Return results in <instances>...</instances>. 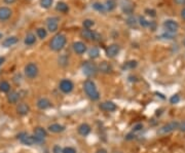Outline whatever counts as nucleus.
Segmentation results:
<instances>
[{
  "mask_svg": "<svg viewBox=\"0 0 185 153\" xmlns=\"http://www.w3.org/2000/svg\"><path fill=\"white\" fill-rule=\"evenodd\" d=\"M83 89H84V91H86V96H88L91 100H92V101H98V100L100 99L99 91H98L95 82L92 80H91V79H88V80L84 81Z\"/></svg>",
  "mask_w": 185,
  "mask_h": 153,
  "instance_id": "nucleus-1",
  "label": "nucleus"
},
{
  "mask_svg": "<svg viewBox=\"0 0 185 153\" xmlns=\"http://www.w3.org/2000/svg\"><path fill=\"white\" fill-rule=\"evenodd\" d=\"M179 102H180V97H179V95H174V96L171 97V99H170L171 104H178Z\"/></svg>",
  "mask_w": 185,
  "mask_h": 153,
  "instance_id": "nucleus-37",
  "label": "nucleus"
},
{
  "mask_svg": "<svg viewBox=\"0 0 185 153\" xmlns=\"http://www.w3.org/2000/svg\"><path fill=\"white\" fill-rule=\"evenodd\" d=\"M145 14H146L147 15H149V17H151V18L156 17V12H155L154 9H149V8L145 9Z\"/></svg>",
  "mask_w": 185,
  "mask_h": 153,
  "instance_id": "nucleus-39",
  "label": "nucleus"
},
{
  "mask_svg": "<svg viewBox=\"0 0 185 153\" xmlns=\"http://www.w3.org/2000/svg\"><path fill=\"white\" fill-rule=\"evenodd\" d=\"M2 37H3V35H2V34H1V33H0V39H1Z\"/></svg>",
  "mask_w": 185,
  "mask_h": 153,
  "instance_id": "nucleus-49",
  "label": "nucleus"
},
{
  "mask_svg": "<svg viewBox=\"0 0 185 153\" xmlns=\"http://www.w3.org/2000/svg\"><path fill=\"white\" fill-rule=\"evenodd\" d=\"M64 130H65V126H63L62 125H59V123H54V125H51L49 126V131L54 134L62 133Z\"/></svg>",
  "mask_w": 185,
  "mask_h": 153,
  "instance_id": "nucleus-21",
  "label": "nucleus"
},
{
  "mask_svg": "<svg viewBox=\"0 0 185 153\" xmlns=\"http://www.w3.org/2000/svg\"><path fill=\"white\" fill-rule=\"evenodd\" d=\"M62 153H76V150L72 148V147H65L62 150Z\"/></svg>",
  "mask_w": 185,
  "mask_h": 153,
  "instance_id": "nucleus-40",
  "label": "nucleus"
},
{
  "mask_svg": "<svg viewBox=\"0 0 185 153\" xmlns=\"http://www.w3.org/2000/svg\"><path fill=\"white\" fill-rule=\"evenodd\" d=\"M73 49L77 55H82L86 52V45L81 41H76L73 43Z\"/></svg>",
  "mask_w": 185,
  "mask_h": 153,
  "instance_id": "nucleus-14",
  "label": "nucleus"
},
{
  "mask_svg": "<svg viewBox=\"0 0 185 153\" xmlns=\"http://www.w3.org/2000/svg\"><path fill=\"white\" fill-rule=\"evenodd\" d=\"M12 15V12L9 7L6 6H1L0 7V21L1 22H4V21H7L10 19Z\"/></svg>",
  "mask_w": 185,
  "mask_h": 153,
  "instance_id": "nucleus-12",
  "label": "nucleus"
},
{
  "mask_svg": "<svg viewBox=\"0 0 185 153\" xmlns=\"http://www.w3.org/2000/svg\"><path fill=\"white\" fill-rule=\"evenodd\" d=\"M66 42H67V38H66L64 34H57L51 40L49 46H51V48L54 52H60L64 48V46L66 45Z\"/></svg>",
  "mask_w": 185,
  "mask_h": 153,
  "instance_id": "nucleus-2",
  "label": "nucleus"
},
{
  "mask_svg": "<svg viewBox=\"0 0 185 153\" xmlns=\"http://www.w3.org/2000/svg\"><path fill=\"white\" fill-rule=\"evenodd\" d=\"M126 23H128V25L131 26V27H135V26L137 25V20L135 19L134 17H130L128 21H126Z\"/></svg>",
  "mask_w": 185,
  "mask_h": 153,
  "instance_id": "nucleus-38",
  "label": "nucleus"
},
{
  "mask_svg": "<svg viewBox=\"0 0 185 153\" xmlns=\"http://www.w3.org/2000/svg\"><path fill=\"white\" fill-rule=\"evenodd\" d=\"M119 52V46L117 44H111L106 48V56L108 58H114Z\"/></svg>",
  "mask_w": 185,
  "mask_h": 153,
  "instance_id": "nucleus-13",
  "label": "nucleus"
},
{
  "mask_svg": "<svg viewBox=\"0 0 185 153\" xmlns=\"http://www.w3.org/2000/svg\"><path fill=\"white\" fill-rule=\"evenodd\" d=\"M160 37L163 38V39H174V37H175V33L165 32L163 34H162V36H160Z\"/></svg>",
  "mask_w": 185,
  "mask_h": 153,
  "instance_id": "nucleus-36",
  "label": "nucleus"
},
{
  "mask_svg": "<svg viewBox=\"0 0 185 153\" xmlns=\"http://www.w3.org/2000/svg\"><path fill=\"white\" fill-rule=\"evenodd\" d=\"M121 8L123 12L126 15H132L134 12V5L130 0H121Z\"/></svg>",
  "mask_w": 185,
  "mask_h": 153,
  "instance_id": "nucleus-11",
  "label": "nucleus"
},
{
  "mask_svg": "<svg viewBox=\"0 0 185 153\" xmlns=\"http://www.w3.org/2000/svg\"><path fill=\"white\" fill-rule=\"evenodd\" d=\"M177 5H185V0H174Z\"/></svg>",
  "mask_w": 185,
  "mask_h": 153,
  "instance_id": "nucleus-43",
  "label": "nucleus"
},
{
  "mask_svg": "<svg viewBox=\"0 0 185 153\" xmlns=\"http://www.w3.org/2000/svg\"><path fill=\"white\" fill-rule=\"evenodd\" d=\"M18 99H20V94H18V91H10L8 94V96H7V101L9 103H12V104L18 103Z\"/></svg>",
  "mask_w": 185,
  "mask_h": 153,
  "instance_id": "nucleus-23",
  "label": "nucleus"
},
{
  "mask_svg": "<svg viewBox=\"0 0 185 153\" xmlns=\"http://www.w3.org/2000/svg\"><path fill=\"white\" fill-rule=\"evenodd\" d=\"M25 74L28 78L33 79L38 75V67L34 63H29L25 67Z\"/></svg>",
  "mask_w": 185,
  "mask_h": 153,
  "instance_id": "nucleus-7",
  "label": "nucleus"
},
{
  "mask_svg": "<svg viewBox=\"0 0 185 153\" xmlns=\"http://www.w3.org/2000/svg\"><path fill=\"white\" fill-rule=\"evenodd\" d=\"M100 55V51L98 47H92L91 49L89 51V56L91 59H97Z\"/></svg>",
  "mask_w": 185,
  "mask_h": 153,
  "instance_id": "nucleus-28",
  "label": "nucleus"
},
{
  "mask_svg": "<svg viewBox=\"0 0 185 153\" xmlns=\"http://www.w3.org/2000/svg\"><path fill=\"white\" fill-rule=\"evenodd\" d=\"M143 128V125H141V123H139V125H136L134 126V128H133V131H138L140 130H142Z\"/></svg>",
  "mask_w": 185,
  "mask_h": 153,
  "instance_id": "nucleus-41",
  "label": "nucleus"
},
{
  "mask_svg": "<svg viewBox=\"0 0 185 153\" xmlns=\"http://www.w3.org/2000/svg\"><path fill=\"white\" fill-rule=\"evenodd\" d=\"M54 0H40V5L43 8H49L52 4Z\"/></svg>",
  "mask_w": 185,
  "mask_h": 153,
  "instance_id": "nucleus-32",
  "label": "nucleus"
},
{
  "mask_svg": "<svg viewBox=\"0 0 185 153\" xmlns=\"http://www.w3.org/2000/svg\"><path fill=\"white\" fill-rule=\"evenodd\" d=\"M81 69H82L83 74L86 76H88V77H92V76L96 75L98 72L97 66L92 62H84L82 64Z\"/></svg>",
  "mask_w": 185,
  "mask_h": 153,
  "instance_id": "nucleus-5",
  "label": "nucleus"
},
{
  "mask_svg": "<svg viewBox=\"0 0 185 153\" xmlns=\"http://www.w3.org/2000/svg\"><path fill=\"white\" fill-rule=\"evenodd\" d=\"M46 26L47 30L49 32H56L59 28V19L55 17H51L46 20Z\"/></svg>",
  "mask_w": 185,
  "mask_h": 153,
  "instance_id": "nucleus-10",
  "label": "nucleus"
},
{
  "mask_svg": "<svg viewBox=\"0 0 185 153\" xmlns=\"http://www.w3.org/2000/svg\"><path fill=\"white\" fill-rule=\"evenodd\" d=\"M137 65H138V63H137V61H129V62H126L123 64V70H129V69H134V68L137 67Z\"/></svg>",
  "mask_w": 185,
  "mask_h": 153,
  "instance_id": "nucleus-26",
  "label": "nucleus"
},
{
  "mask_svg": "<svg viewBox=\"0 0 185 153\" xmlns=\"http://www.w3.org/2000/svg\"><path fill=\"white\" fill-rule=\"evenodd\" d=\"M78 133L79 135H81V136H88V135L91 133V126L89 125H86V123H82V125H80L78 126Z\"/></svg>",
  "mask_w": 185,
  "mask_h": 153,
  "instance_id": "nucleus-22",
  "label": "nucleus"
},
{
  "mask_svg": "<svg viewBox=\"0 0 185 153\" xmlns=\"http://www.w3.org/2000/svg\"><path fill=\"white\" fill-rule=\"evenodd\" d=\"M116 7V1L115 0H107L106 4H105V8L106 12H111Z\"/></svg>",
  "mask_w": 185,
  "mask_h": 153,
  "instance_id": "nucleus-27",
  "label": "nucleus"
},
{
  "mask_svg": "<svg viewBox=\"0 0 185 153\" xmlns=\"http://www.w3.org/2000/svg\"><path fill=\"white\" fill-rule=\"evenodd\" d=\"M18 42V38L15 36H10V37L5 38L3 41H2V46L4 47H10L12 45H15Z\"/></svg>",
  "mask_w": 185,
  "mask_h": 153,
  "instance_id": "nucleus-19",
  "label": "nucleus"
},
{
  "mask_svg": "<svg viewBox=\"0 0 185 153\" xmlns=\"http://www.w3.org/2000/svg\"><path fill=\"white\" fill-rule=\"evenodd\" d=\"M4 61H5L4 58H1V57H0V66H1L2 64H3V63H4Z\"/></svg>",
  "mask_w": 185,
  "mask_h": 153,
  "instance_id": "nucleus-48",
  "label": "nucleus"
},
{
  "mask_svg": "<svg viewBox=\"0 0 185 153\" xmlns=\"http://www.w3.org/2000/svg\"><path fill=\"white\" fill-rule=\"evenodd\" d=\"M114 153H121V152H114Z\"/></svg>",
  "mask_w": 185,
  "mask_h": 153,
  "instance_id": "nucleus-51",
  "label": "nucleus"
},
{
  "mask_svg": "<svg viewBox=\"0 0 185 153\" xmlns=\"http://www.w3.org/2000/svg\"><path fill=\"white\" fill-rule=\"evenodd\" d=\"M92 8L98 10V12H106L105 5L102 4V3H99V2H95V3L92 4Z\"/></svg>",
  "mask_w": 185,
  "mask_h": 153,
  "instance_id": "nucleus-30",
  "label": "nucleus"
},
{
  "mask_svg": "<svg viewBox=\"0 0 185 153\" xmlns=\"http://www.w3.org/2000/svg\"><path fill=\"white\" fill-rule=\"evenodd\" d=\"M52 151H54V153H62V149H61L60 146L56 145V146L54 147V149H52Z\"/></svg>",
  "mask_w": 185,
  "mask_h": 153,
  "instance_id": "nucleus-42",
  "label": "nucleus"
},
{
  "mask_svg": "<svg viewBox=\"0 0 185 153\" xmlns=\"http://www.w3.org/2000/svg\"><path fill=\"white\" fill-rule=\"evenodd\" d=\"M139 24L142 26V27L146 28V27H149L150 22H148L147 20H145L144 17H139Z\"/></svg>",
  "mask_w": 185,
  "mask_h": 153,
  "instance_id": "nucleus-34",
  "label": "nucleus"
},
{
  "mask_svg": "<svg viewBox=\"0 0 185 153\" xmlns=\"http://www.w3.org/2000/svg\"><path fill=\"white\" fill-rule=\"evenodd\" d=\"M68 64V59L67 57L65 56V55H63V56H61L59 58V65L61 66H66Z\"/></svg>",
  "mask_w": 185,
  "mask_h": 153,
  "instance_id": "nucleus-35",
  "label": "nucleus"
},
{
  "mask_svg": "<svg viewBox=\"0 0 185 153\" xmlns=\"http://www.w3.org/2000/svg\"><path fill=\"white\" fill-rule=\"evenodd\" d=\"M10 91V84L7 81H1L0 82V91L2 93H8Z\"/></svg>",
  "mask_w": 185,
  "mask_h": 153,
  "instance_id": "nucleus-29",
  "label": "nucleus"
},
{
  "mask_svg": "<svg viewBox=\"0 0 185 153\" xmlns=\"http://www.w3.org/2000/svg\"><path fill=\"white\" fill-rule=\"evenodd\" d=\"M96 153H107V150H106V149H103V148H101V149H99V150H98V151H97Z\"/></svg>",
  "mask_w": 185,
  "mask_h": 153,
  "instance_id": "nucleus-46",
  "label": "nucleus"
},
{
  "mask_svg": "<svg viewBox=\"0 0 185 153\" xmlns=\"http://www.w3.org/2000/svg\"><path fill=\"white\" fill-rule=\"evenodd\" d=\"M183 43H184V46H185V39H184V41H183Z\"/></svg>",
  "mask_w": 185,
  "mask_h": 153,
  "instance_id": "nucleus-50",
  "label": "nucleus"
},
{
  "mask_svg": "<svg viewBox=\"0 0 185 153\" xmlns=\"http://www.w3.org/2000/svg\"><path fill=\"white\" fill-rule=\"evenodd\" d=\"M179 125H180V123H179L178 121H171V122L163 125L160 128H158L157 134L158 135H168V134L172 133V131L179 130Z\"/></svg>",
  "mask_w": 185,
  "mask_h": 153,
  "instance_id": "nucleus-4",
  "label": "nucleus"
},
{
  "mask_svg": "<svg viewBox=\"0 0 185 153\" xmlns=\"http://www.w3.org/2000/svg\"><path fill=\"white\" fill-rule=\"evenodd\" d=\"M100 109L101 110H104V111H109V112H112V111H115L116 110V105L114 104L113 102H104L102 104H100Z\"/></svg>",
  "mask_w": 185,
  "mask_h": 153,
  "instance_id": "nucleus-15",
  "label": "nucleus"
},
{
  "mask_svg": "<svg viewBox=\"0 0 185 153\" xmlns=\"http://www.w3.org/2000/svg\"><path fill=\"white\" fill-rule=\"evenodd\" d=\"M99 71L102 73H105V74H108V73H111L112 71V67L109 63L107 62H102L101 64L99 65Z\"/></svg>",
  "mask_w": 185,
  "mask_h": 153,
  "instance_id": "nucleus-20",
  "label": "nucleus"
},
{
  "mask_svg": "<svg viewBox=\"0 0 185 153\" xmlns=\"http://www.w3.org/2000/svg\"><path fill=\"white\" fill-rule=\"evenodd\" d=\"M3 2H4V3H6V4H12V3H15V0H3Z\"/></svg>",
  "mask_w": 185,
  "mask_h": 153,
  "instance_id": "nucleus-45",
  "label": "nucleus"
},
{
  "mask_svg": "<svg viewBox=\"0 0 185 153\" xmlns=\"http://www.w3.org/2000/svg\"><path fill=\"white\" fill-rule=\"evenodd\" d=\"M59 88L64 94H69L72 91L74 85L72 81L69 80V79H63V80H61Z\"/></svg>",
  "mask_w": 185,
  "mask_h": 153,
  "instance_id": "nucleus-8",
  "label": "nucleus"
},
{
  "mask_svg": "<svg viewBox=\"0 0 185 153\" xmlns=\"http://www.w3.org/2000/svg\"><path fill=\"white\" fill-rule=\"evenodd\" d=\"M181 18L183 20H185V8L182 9V12H181Z\"/></svg>",
  "mask_w": 185,
  "mask_h": 153,
  "instance_id": "nucleus-47",
  "label": "nucleus"
},
{
  "mask_svg": "<svg viewBox=\"0 0 185 153\" xmlns=\"http://www.w3.org/2000/svg\"><path fill=\"white\" fill-rule=\"evenodd\" d=\"M94 21L92 20H89V19H86V20H84L83 21V23H82V26L86 29H89L91 27H92L94 26Z\"/></svg>",
  "mask_w": 185,
  "mask_h": 153,
  "instance_id": "nucleus-33",
  "label": "nucleus"
},
{
  "mask_svg": "<svg viewBox=\"0 0 185 153\" xmlns=\"http://www.w3.org/2000/svg\"><path fill=\"white\" fill-rule=\"evenodd\" d=\"M56 9L58 10V12H67L68 10H69V7H68V5L65 3V2H58L57 6H56Z\"/></svg>",
  "mask_w": 185,
  "mask_h": 153,
  "instance_id": "nucleus-25",
  "label": "nucleus"
},
{
  "mask_svg": "<svg viewBox=\"0 0 185 153\" xmlns=\"http://www.w3.org/2000/svg\"><path fill=\"white\" fill-rule=\"evenodd\" d=\"M34 136H35L36 138H38V139L44 140V139L46 138L47 133H46V131L44 130L43 128H40V126H38V128H36L35 130H34Z\"/></svg>",
  "mask_w": 185,
  "mask_h": 153,
  "instance_id": "nucleus-18",
  "label": "nucleus"
},
{
  "mask_svg": "<svg viewBox=\"0 0 185 153\" xmlns=\"http://www.w3.org/2000/svg\"><path fill=\"white\" fill-rule=\"evenodd\" d=\"M80 35L81 37L89 39V40H92V41H100L102 39V36L99 33L89 30V29H83L80 32Z\"/></svg>",
  "mask_w": 185,
  "mask_h": 153,
  "instance_id": "nucleus-6",
  "label": "nucleus"
},
{
  "mask_svg": "<svg viewBox=\"0 0 185 153\" xmlns=\"http://www.w3.org/2000/svg\"><path fill=\"white\" fill-rule=\"evenodd\" d=\"M179 130L181 131H185V121L184 122H182L180 125H179Z\"/></svg>",
  "mask_w": 185,
  "mask_h": 153,
  "instance_id": "nucleus-44",
  "label": "nucleus"
},
{
  "mask_svg": "<svg viewBox=\"0 0 185 153\" xmlns=\"http://www.w3.org/2000/svg\"><path fill=\"white\" fill-rule=\"evenodd\" d=\"M37 107L41 110H45L47 108L52 107V103L49 102V100H47L46 98H41L37 101Z\"/></svg>",
  "mask_w": 185,
  "mask_h": 153,
  "instance_id": "nucleus-16",
  "label": "nucleus"
},
{
  "mask_svg": "<svg viewBox=\"0 0 185 153\" xmlns=\"http://www.w3.org/2000/svg\"><path fill=\"white\" fill-rule=\"evenodd\" d=\"M35 42H36V37L33 33H28L27 35H26L25 40H24V43H25L26 45H29V46L33 45Z\"/></svg>",
  "mask_w": 185,
  "mask_h": 153,
  "instance_id": "nucleus-24",
  "label": "nucleus"
},
{
  "mask_svg": "<svg viewBox=\"0 0 185 153\" xmlns=\"http://www.w3.org/2000/svg\"><path fill=\"white\" fill-rule=\"evenodd\" d=\"M36 33H37V36H38L40 39H44L47 36V32L44 28H38L36 31Z\"/></svg>",
  "mask_w": 185,
  "mask_h": 153,
  "instance_id": "nucleus-31",
  "label": "nucleus"
},
{
  "mask_svg": "<svg viewBox=\"0 0 185 153\" xmlns=\"http://www.w3.org/2000/svg\"><path fill=\"white\" fill-rule=\"evenodd\" d=\"M163 27L166 30V32L176 33L179 29V24L174 20H166L163 23Z\"/></svg>",
  "mask_w": 185,
  "mask_h": 153,
  "instance_id": "nucleus-9",
  "label": "nucleus"
},
{
  "mask_svg": "<svg viewBox=\"0 0 185 153\" xmlns=\"http://www.w3.org/2000/svg\"><path fill=\"white\" fill-rule=\"evenodd\" d=\"M29 111H30V107H29V105L26 104V103H21V104H18V106L17 107V112L20 115H27Z\"/></svg>",
  "mask_w": 185,
  "mask_h": 153,
  "instance_id": "nucleus-17",
  "label": "nucleus"
},
{
  "mask_svg": "<svg viewBox=\"0 0 185 153\" xmlns=\"http://www.w3.org/2000/svg\"><path fill=\"white\" fill-rule=\"evenodd\" d=\"M18 139L20 140L24 145H27V146H32V145H35V144L40 145L44 142V140L38 139V138H36L35 136H30V135H27L25 133L18 135Z\"/></svg>",
  "mask_w": 185,
  "mask_h": 153,
  "instance_id": "nucleus-3",
  "label": "nucleus"
}]
</instances>
